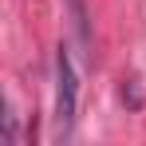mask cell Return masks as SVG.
<instances>
[{
    "label": "cell",
    "instance_id": "6da1fadb",
    "mask_svg": "<svg viewBox=\"0 0 146 146\" xmlns=\"http://www.w3.org/2000/svg\"><path fill=\"white\" fill-rule=\"evenodd\" d=\"M75 111H79V79H75L71 51L59 48L55 51V138L67 142L75 134Z\"/></svg>",
    "mask_w": 146,
    "mask_h": 146
},
{
    "label": "cell",
    "instance_id": "7a4b0ae2",
    "mask_svg": "<svg viewBox=\"0 0 146 146\" xmlns=\"http://www.w3.org/2000/svg\"><path fill=\"white\" fill-rule=\"evenodd\" d=\"M63 4H67V12H71L75 28H79V40L87 44V40H91V28H87V4H83V0H63Z\"/></svg>",
    "mask_w": 146,
    "mask_h": 146
}]
</instances>
